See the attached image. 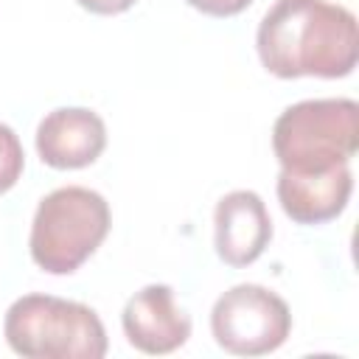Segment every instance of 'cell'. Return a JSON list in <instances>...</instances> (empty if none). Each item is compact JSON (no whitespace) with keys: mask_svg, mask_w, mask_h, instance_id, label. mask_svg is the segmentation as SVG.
I'll use <instances>...</instances> for the list:
<instances>
[{"mask_svg":"<svg viewBox=\"0 0 359 359\" xmlns=\"http://www.w3.org/2000/svg\"><path fill=\"white\" fill-rule=\"evenodd\" d=\"M255 48L278 79H342L356 67L359 25L331 0H275L258 22Z\"/></svg>","mask_w":359,"mask_h":359,"instance_id":"6da1fadb","label":"cell"},{"mask_svg":"<svg viewBox=\"0 0 359 359\" xmlns=\"http://www.w3.org/2000/svg\"><path fill=\"white\" fill-rule=\"evenodd\" d=\"M359 149V104L353 98H309L286 107L272 126L280 171L323 174L351 163Z\"/></svg>","mask_w":359,"mask_h":359,"instance_id":"7a4b0ae2","label":"cell"},{"mask_svg":"<svg viewBox=\"0 0 359 359\" xmlns=\"http://www.w3.org/2000/svg\"><path fill=\"white\" fill-rule=\"evenodd\" d=\"M8 348L25 359H104L107 331L101 317L76 300L53 294L17 297L3 320Z\"/></svg>","mask_w":359,"mask_h":359,"instance_id":"3957f363","label":"cell"},{"mask_svg":"<svg viewBox=\"0 0 359 359\" xmlns=\"http://www.w3.org/2000/svg\"><path fill=\"white\" fill-rule=\"evenodd\" d=\"M112 224L107 199L84 185H65L39 199L28 250L48 275H73L107 238Z\"/></svg>","mask_w":359,"mask_h":359,"instance_id":"277c9868","label":"cell"},{"mask_svg":"<svg viewBox=\"0 0 359 359\" xmlns=\"http://www.w3.org/2000/svg\"><path fill=\"white\" fill-rule=\"evenodd\" d=\"M210 331L216 345L233 356H264L286 342L292 311L278 292L258 283H238L216 297Z\"/></svg>","mask_w":359,"mask_h":359,"instance_id":"5b68a950","label":"cell"},{"mask_svg":"<svg viewBox=\"0 0 359 359\" xmlns=\"http://www.w3.org/2000/svg\"><path fill=\"white\" fill-rule=\"evenodd\" d=\"M34 143L39 160L50 168H87L107 149V126L104 118L87 107H59L39 121Z\"/></svg>","mask_w":359,"mask_h":359,"instance_id":"8992f818","label":"cell"},{"mask_svg":"<svg viewBox=\"0 0 359 359\" xmlns=\"http://www.w3.org/2000/svg\"><path fill=\"white\" fill-rule=\"evenodd\" d=\"M121 325L129 345L151 356L171 353L191 337V317L177 306L174 289L165 283H149L135 292L123 306Z\"/></svg>","mask_w":359,"mask_h":359,"instance_id":"52a82bcc","label":"cell"},{"mask_svg":"<svg viewBox=\"0 0 359 359\" xmlns=\"http://www.w3.org/2000/svg\"><path fill=\"white\" fill-rule=\"evenodd\" d=\"M272 241V219L255 191H230L213 210L216 255L227 266H250Z\"/></svg>","mask_w":359,"mask_h":359,"instance_id":"ba28073f","label":"cell"},{"mask_svg":"<svg viewBox=\"0 0 359 359\" xmlns=\"http://www.w3.org/2000/svg\"><path fill=\"white\" fill-rule=\"evenodd\" d=\"M278 202L294 224H325L337 219L351 199L353 171L351 163L323 174H278Z\"/></svg>","mask_w":359,"mask_h":359,"instance_id":"9c48e42d","label":"cell"},{"mask_svg":"<svg viewBox=\"0 0 359 359\" xmlns=\"http://www.w3.org/2000/svg\"><path fill=\"white\" fill-rule=\"evenodd\" d=\"M25 168V151L11 126L0 123V194L11 191Z\"/></svg>","mask_w":359,"mask_h":359,"instance_id":"30bf717a","label":"cell"},{"mask_svg":"<svg viewBox=\"0 0 359 359\" xmlns=\"http://www.w3.org/2000/svg\"><path fill=\"white\" fill-rule=\"evenodd\" d=\"M191 8L208 14V17H236L241 14L252 0H185Z\"/></svg>","mask_w":359,"mask_h":359,"instance_id":"8fae6325","label":"cell"},{"mask_svg":"<svg viewBox=\"0 0 359 359\" xmlns=\"http://www.w3.org/2000/svg\"><path fill=\"white\" fill-rule=\"evenodd\" d=\"M81 8L93 11V14H123L135 6V0H76Z\"/></svg>","mask_w":359,"mask_h":359,"instance_id":"7c38bea8","label":"cell"}]
</instances>
